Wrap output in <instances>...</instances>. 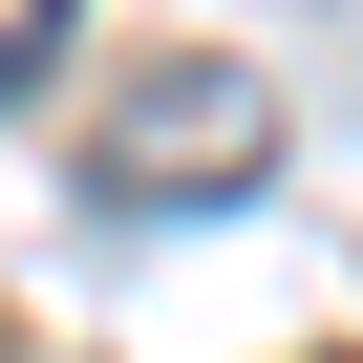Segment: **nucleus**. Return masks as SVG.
Instances as JSON below:
<instances>
[{"label": "nucleus", "instance_id": "obj_1", "mask_svg": "<svg viewBox=\"0 0 363 363\" xmlns=\"http://www.w3.org/2000/svg\"><path fill=\"white\" fill-rule=\"evenodd\" d=\"M257 171H278V107L235 86V65H150L128 86V128H107V193H257Z\"/></svg>", "mask_w": 363, "mask_h": 363}, {"label": "nucleus", "instance_id": "obj_2", "mask_svg": "<svg viewBox=\"0 0 363 363\" xmlns=\"http://www.w3.org/2000/svg\"><path fill=\"white\" fill-rule=\"evenodd\" d=\"M65 22H86V0H0V107H22V86L65 65Z\"/></svg>", "mask_w": 363, "mask_h": 363}]
</instances>
